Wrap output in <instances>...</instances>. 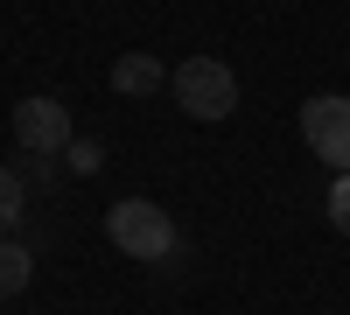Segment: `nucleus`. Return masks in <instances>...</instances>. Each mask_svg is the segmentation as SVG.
I'll use <instances>...</instances> for the list:
<instances>
[{
    "label": "nucleus",
    "mask_w": 350,
    "mask_h": 315,
    "mask_svg": "<svg viewBox=\"0 0 350 315\" xmlns=\"http://www.w3.org/2000/svg\"><path fill=\"white\" fill-rule=\"evenodd\" d=\"M329 224L350 238V176H336V182H329Z\"/></svg>",
    "instance_id": "8"
},
{
    "label": "nucleus",
    "mask_w": 350,
    "mask_h": 315,
    "mask_svg": "<svg viewBox=\"0 0 350 315\" xmlns=\"http://www.w3.org/2000/svg\"><path fill=\"white\" fill-rule=\"evenodd\" d=\"M14 140H21V154H56V148H70V112L56 105V98H21V105H14Z\"/></svg>",
    "instance_id": "4"
},
{
    "label": "nucleus",
    "mask_w": 350,
    "mask_h": 315,
    "mask_svg": "<svg viewBox=\"0 0 350 315\" xmlns=\"http://www.w3.org/2000/svg\"><path fill=\"white\" fill-rule=\"evenodd\" d=\"M105 238L133 252V260H168L175 252V217L161 204H148V196H126V204L105 210Z\"/></svg>",
    "instance_id": "2"
},
{
    "label": "nucleus",
    "mask_w": 350,
    "mask_h": 315,
    "mask_svg": "<svg viewBox=\"0 0 350 315\" xmlns=\"http://www.w3.org/2000/svg\"><path fill=\"white\" fill-rule=\"evenodd\" d=\"M28 280H36V252L14 245V238H0V301H14Z\"/></svg>",
    "instance_id": "6"
},
{
    "label": "nucleus",
    "mask_w": 350,
    "mask_h": 315,
    "mask_svg": "<svg viewBox=\"0 0 350 315\" xmlns=\"http://www.w3.org/2000/svg\"><path fill=\"white\" fill-rule=\"evenodd\" d=\"M168 92L189 120H231L239 112V70L217 56H183V70H168Z\"/></svg>",
    "instance_id": "1"
},
{
    "label": "nucleus",
    "mask_w": 350,
    "mask_h": 315,
    "mask_svg": "<svg viewBox=\"0 0 350 315\" xmlns=\"http://www.w3.org/2000/svg\"><path fill=\"white\" fill-rule=\"evenodd\" d=\"M301 140L336 168V176H350V98H343V92L308 98V105H301Z\"/></svg>",
    "instance_id": "3"
},
{
    "label": "nucleus",
    "mask_w": 350,
    "mask_h": 315,
    "mask_svg": "<svg viewBox=\"0 0 350 315\" xmlns=\"http://www.w3.org/2000/svg\"><path fill=\"white\" fill-rule=\"evenodd\" d=\"M14 224H21V176L0 168V232H14Z\"/></svg>",
    "instance_id": "7"
},
{
    "label": "nucleus",
    "mask_w": 350,
    "mask_h": 315,
    "mask_svg": "<svg viewBox=\"0 0 350 315\" xmlns=\"http://www.w3.org/2000/svg\"><path fill=\"white\" fill-rule=\"evenodd\" d=\"M161 84H168V70L154 64V56H120V64H112V92H120V98H148V92H161Z\"/></svg>",
    "instance_id": "5"
},
{
    "label": "nucleus",
    "mask_w": 350,
    "mask_h": 315,
    "mask_svg": "<svg viewBox=\"0 0 350 315\" xmlns=\"http://www.w3.org/2000/svg\"><path fill=\"white\" fill-rule=\"evenodd\" d=\"M70 168H84V176L98 168V148H92V140H70Z\"/></svg>",
    "instance_id": "9"
}]
</instances>
